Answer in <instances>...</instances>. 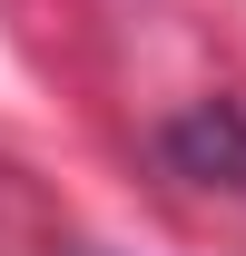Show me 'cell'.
Masks as SVG:
<instances>
[{"instance_id":"obj_1","label":"cell","mask_w":246,"mask_h":256,"mask_svg":"<svg viewBox=\"0 0 246 256\" xmlns=\"http://www.w3.org/2000/svg\"><path fill=\"white\" fill-rule=\"evenodd\" d=\"M158 158L178 168V178H197V188H246V118L226 98H197V108L158 138Z\"/></svg>"}]
</instances>
